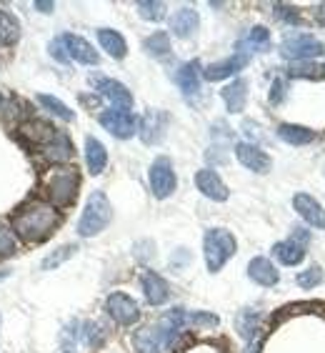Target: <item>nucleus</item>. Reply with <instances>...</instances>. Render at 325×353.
Listing matches in <instances>:
<instances>
[{
  "label": "nucleus",
  "instance_id": "nucleus-1",
  "mask_svg": "<svg viewBox=\"0 0 325 353\" xmlns=\"http://www.w3.org/2000/svg\"><path fill=\"white\" fill-rule=\"evenodd\" d=\"M58 213L53 205L48 203H30L28 208H23L18 216L13 218V231L28 241V243H41L45 241L58 225Z\"/></svg>",
  "mask_w": 325,
  "mask_h": 353
},
{
  "label": "nucleus",
  "instance_id": "nucleus-2",
  "mask_svg": "<svg viewBox=\"0 0 325 353\" xmlns=\"http://www.w3.org/2000/svg\"><path fill=\"white\" fill-rule=\"evenodd\" d=\"M113 221V205H110L108 196L103 190H93L88 198V203L83 208V216L78 221V236L93 238L101 231H105V225Z\"/></svg>",
  "mask_w": 325,
  "mask_h": 353
},
{
  "label": "nucleus",
  "instance_id": "nucleus-3",
  "mask_svg": "<svg viewBox=\"0 0 325 353\" xmlns=\"http://www.w3.org/2000/svg\"><path fill=\"white\" fill-rule=\"evenodd\" d=\"M238 243L235 236L225 228H210L205 231L203 238V256H205V265H208L210 273H218L228 261L235 256Z\"/></svg>",
  "mask_w": 325,
  "mask_h": 353
},
{
  "label": "nucleus",
  "instance_id": "nucleus-4",
  "mask_svg": "<svg viewBox=\"0 0 325 353\" xmlns=\"http://www.w3.org/2000/svg\"><path fill=\"white\" fill-rule=\"evenodd\" d=\"M45 185L53 205H70L75 201V196H78L81 178H78V170L75 168H55L48 176Z\"/></svg>",
  "mask_w": 325,
  "mask_h": 353
},
{
  "label": "nucleus",
  "instance_id": "nucleus-5",
  "mask_svg": "<svg viewBox=\"0 0 325 353\" xmlns=\"http://www.w3.org/2000/svg\"><path fill=\"white\" fill-rule=\"evenodd\" d=\"M323 53H325V46L311 33L285 35L283 43H280V55H283L285 61H293V63L311 61V58H318Z\"/></svg>",
  "mask_w": 325,
  "mask_h": 353
},
{
  "label": "nucleus",
  "instance_id": "nucleus-6",
  "mask_svg": "<svg viewBox=\"0 0 325 353\" xmlns=\"http://www.w3.org/2000/svg\"><path fill=\"white\" fill-rule=\"evenodd\" d=\"M150 190H153V196L156 198H168L173 196V190L178 185V178H176V170H173V163H170V158L160 156L153 161L150 165Z\"/></svg>",
  "mask_w": 325,
  "mask_h": 353
},
{
  "label": "nucleus",
  "instance_id": "nucleus-7",
  "mask_svg": "<svg viewBox=\"0 0 325 353\" xmlns=\"http://www.w3.org/2000/svg\"><path fill=\"white\" fill-rule=\"evenodd\" d=\"M101 125L108 130L110 136L123 138V141H125V138H133L138 133V128H140L138 118L133 116L130 110H120V108L101 113Z\"/></svg>",
  "mask_w": 325,
  "mask_h": 353
},
{
  "label": "nucleus",
  "instance_id": "nucleus-8",
  "mask_svg": "<svg viewBox=\"0 0 325 353\" xmlns=\"http://www.w3.org/2000/svg\"><path fill=\"white\" fill-rule=\"evenodd\" d=\"M105 311H108L110 319L116 321V323H120V326H133V323L140 319V308H138V303L130 299L128 293H123V291L110 293L108 301H105Z\"/></svg>",
  "mask_w": 325,
  "mask_h": 353
},
{
  "label": "nucleus",
  "instance_id": "nucleus-9",
  "mask_svg": "<svg viewBox=\"0 0 325 353\" xmlns=\"http://www.w3.org/2000/svg\"><path fill=\"white\" fill-rule=\"evenodd\" d=\"M293 208H295V213L308 225L318 228V231H325V208L320 205V201H315L308 193H295L293 196Z\"/></svg>",
  "mask_w": 325,
  "mask_h": 353
},
{
  "label": "nucleus",
  "instance_id": "nucleus-10",
  "mask_svg": "<svg viewBox=\"0 0 325 353\" xmlns=\"http://www.w3.org/2000/svg\"><path fill=\"white\" fill-rule=\"evenodd\" d=\"M248 63H251V55L235 53V55H231V58H225V61H218V63H210V65H205L203 78H205V81H210V83L225 81V78H231V75L240 73Z\"/></svg>",
  "mask_w": 325,
  "mask_h": 353
},
{
  "label": "nucleus",
  "instance_id": "nucleus-11",
  "mask_svg": "<svg viewBox=\"0 0 325 353\" xmlns=\"http://www.w3.org/2000/svg\"><path fill=\"white\" fill-rule=\"evenodd\" d=\"M235 158L240 161V165H245L253 173H268L273 165L271 156L260 150L255 143H238L235 145Z\"/></svg>",
  "mask_w": 325,
  "mask_h": 353
},
{
  "label": "nucleus",
  "instance_id": "nucleus-12",
  "mask_svg": "<svg viewBox=\"0 0 325 353\" xmlns=\"http://www.w3.org/2000/svg\"><path fill=\"white\" fill-rule=\"evenodd\" d=\"M95 90H98L103 98H108L116 108H120V110L133 108V93H130L120 81H113V78H98V81H95Z\"/></svg>",
  "mask_w": 325,
  "mask_h": 353
},
{
  "label": "nucleus",
  "instance_id": "nucleus-13",
  "mask_svg": "<svg viewBox=\"0 0 325 353\" xmlns=\"http://www.w3.org/2000/svg\"><path fill=\"white\" fill-rule=\"evenodd\" d=\"M196 185L205 198H210V201H218V203L228 201V196H231L228 185L220 181V176H218L216 170H210V168L198 170V173H196Z\"/></svg>",
  "mask_w": 325,
  "mask_h": 353
},
{
  "label": "nucleus",
  "instance_id": "nucleus-14",
  "mask_svg": "<svg viewBox=\"0 0 325 353\" xmlns=\"http://www.w3.org/2000/svg\"><path fill=\"white\" fill-rule=\"evenodd\" d=\"M63 46L68 50L70 61H78V63H83V65H98V61H101L98 50H95L85 38H81V35L65 33L63 35Z\"/></svg>",
  "mask_w": 325,
  "mask_h": 353
},
{
  "label": "nucleus",
  "instance_id": "nucleus-15",
  "mask_svg": "<svg viewBox=\"0 0 325 353\" xmlns=\"http://www.w3.org/2000/svg\"><path fill=\"white\" fill-rule=\"evenodd\" d=\"M140 285H143V293H145V301H148L150 306H162L170 299L168 281L162 279V276H158L156 271H143Z\"/></svg>",
  "mask_w": 325,
  "mask_h": 353
},
{
  "label": "nucleus",
  "instance_id": "nucleus-16",
  "mask_svg": "<svg viewBox=\"0 0 325 353\" xmlns=\"http://www.w3.org/2000/svg\"><path fill=\"white\" fill-rule=\"evenodd\" d=\"M200 75H203V70H200V63L198 61L183 63V65L178 68L176 83H178V88L183 90L185 98H193V95L200 93Z\"/></svg>",
  "mask_w": 325,
  "mask_h": 353
},
{
  "label": "nucleus",
  "instance_id": "nucleus-17",
  "mask_svg": "<svg viewBox=\"0 0 325 353\" xmlns=\"http://www.w3.org/2000/svg\"><path fill=\"white\" fill-rule=\"evenodd\" d=\"M165 125H168V116H165L162 110H148L140 123V128H138V133H140L143 143L153 145V143H158L162 138Z\"/></svg>",
  "mask_w": 325,
  "mask_h": 353
},
{
  "label": "nucleus",
  "instance_id": "nucleus-18",
  "mask_svg": "<svg viewBox=\"0 0 325 353\" xmlns=\"http://www.w3.org/2000/svg\"><path fill=\"white\" fill-rule=\"evenodd\" d=\"M248 279H251L253 283H258V285L271 288V285H275L280 281V273H278V268L271 263V261L263 259V256H258V259H253L251 263H248Z\"/></svg>",
  "mask_w": 325,
  "mask_h": 353
},
{
  "label": "nucleus",
  "instance_id": "nucleus-19",
  "mask_svg": "<svg viewBox=\"0 0 325 353\" xmlns=\"http://www.w3.org/2000/svg\"><path fill=\"white\" fill-rule=\"evenodd\" d=\"M198 26H200V15H198V10H193V8H180V10H176V13L170 15V30H173V35H178V38L196 35Z\"/></svg>",
  "mask_w": 325,
  "mask_h": 353
},
{
  "label": "nucleus",
  "instance_id": "nucleus-20",
  "mask_svg": "<svg viewBox=\"0 0 325 353\" xmlns=\"http://www.w3.org/2000/svg\"><path fill=\"white\" fill-rule=\"evenodd\" d=\"M220 95H223L228 113H243L245 103H248V83H245L243 78H238L231 85H225V88L220 90Z\"/></svg>",
  "mask_w": 325,
  "mask_h": 353
},
{
  "label": "nucleus",
  "instance_id": "nucleus-21",
  "mask_svg": "<svg viewBox=\"0 0 325 353\" xmlns=\"http://www.w3.org/2000/svg\"><path fill=\"white\" fill-rule=\"evenodd\" d=\"M85 163H88L90 176H101L105 165H108V150L98 138H85Z\"/></svg>",
  "mask_w": 325,
  "mask_h": 353
},
{
  "label": "nucleus",
  "instance_id": "nucleus-22",
  "mask_svg": "<svg viewBox=\"0 0 325 353\" xmlns=\"http://www.w3.org/2000/svg\"><path fill=\"white\" fill-rule=\"evenodd\" d=\"M268 48H271V33H268V28L258 26V28H251V30H248V35L238 43V53L251 55L253 50L263 53V50H268Z\"/></svg>",
  "mask_w": 325,
  "mask_h": 353
},
{
  "label": "nucleus",
  "instance_id": "nucleus-23",
  "mask_svg": "<svg viewBox=\"0 0 325 353\" xmlns=\"http://www.w3.org/2000/svg\"><path fill=\"white\" fill-rule=\"evenodd\" d=\"M98 41H101L103 50H108V55L110 58H116V61L125 58V53H128V43H125V38H123L118 30H113V28H101V30H98Z\"/></svg>",
  "mask_w": 325,
  "mask_h": 353
},
{
  "label": "nucleus",
  "instance_id": "nucleus-24",
  "mask_svg": "<svg viewBox=\"0 0 325 353\" xmlns=\"http://www.w3.org/2000/svg\"><path fill=\"white\" fill-rule=\"evenodd\" d=\"M278 138L288 145H308V143L315 141V130L305 128V125H295V123H280Z\"/></svg>",
  "mask_w": 325,
  "mask_h": 353
},
{
  "label": "nucleus",
  "instance_id": "nucleus-25",
  "mask_svg": "<svg viewBox=\"0 0 325 353\" xmlns=\"http://www.w3.org/2000/svg\"><path fill=\"white\" fill-rule=\"evenodd\" d=\"M273 253L283 265H298L305 259V245L295 243V241H280L273 245Z\"/></svg>",
  "mask_w": 325,
  "mask_h": 353
},
{
  "label": "nucleus",
  "instance_id": "nucleus-26",
  "mask_svg": "<svg viewBox=\"0 0 325 353\" xmlns=\"http://www.w3.org/2000/svg\"><path fill=\"white\" fill-rule=\"evenodd\" d=\"M258 326H260V313H258L255 308H243V311L238 313L235 328H238V333L248 341V343H251V341H255Z\"/></svg>",
  "mask_w": 325,
  "mask_h": 353
},
{
  "label": "nucleus",
  "instance_id": "nucleus-27",
  "mask_svg": "<svg viewBox=\"0 0 325 353\" xmlns=\"http://www.w3.org/2000/svg\"><path fill=\"white\" fill-rule=\"evenodd\" d=\"M21 38V23L13 13L0 10V46H13Z\"/></svg>",
  "mask_w": 325,
  "mask_h": 353
},
{
  "label": "nucleus",
  "instance_id": "nucleus-28",
  "mask_svg": "<svg viewBox=\"0 0 325 353\" xmlns=\"http://www.w3.org/2000/svg\"><path fill=\"white\" fill-rule=\"evenodd\" d=\"M73 156V145L70 141L63 133H55L53 141L45 143V158L48 161H55V163H61V161H68Z\"/></svg>",
  "mask_w": 325,
  "mask_h": 353
},
{
  "label": "nucleus",
  "instance_id": "nucleus-29",
  "mask_svg": "<svg viewBox=\"0 0 325 353\" xmlns=\"http://www.w3.org/2000/svg\"><path fill=\"white\" fill-rule=\"evenodd\" d=\"M143 48H145V53L153 55V58H165L170 53V35L165 30H158V33L148 35L145 41H143Z\"/></svg>",
  "mask_w": 325,
  "mask_h": 353
},
{
  "label": "nucleus",
  "instance_id": "nucleus-30",
  "mask_svg": "<svg viewBox=\"0 0 325 353\" xmlns=\"http://www.w3.org/2000/svg\"><path fill=\"white\" fill-rule=\"evenodd\" d=\"M75 253H78V245H75V243H65V245H61V248H55L53 253H48L45 259H43L41 268H43V271H53V268H58V265H63L68 259H73Z\"/></svg>",
  "mask_w": 325,
  "mask_h": 353
},
{
  "label": "nucleus",
  "instance_id": "nucleus-31",
  "mask_svg": "<svg viewBox=\"0 0 325 353\" xmlns=\"http://www.w3.org/2000/svg\"><path fill=\"white\" fill-rule=\"evenodd\" d=\"M38 103H41L43 108L45 110H50V113H53V116H58V118H63V121H75V113L73 110L68 108V105H65V103L63 101H58V98H55V95H45V93H41L38 95Z\"/></svg>",
  "mask_w": 325,
  "mask_h": 353
},
{
  "label": "nucleus",
  "instance_id": "nucleus-32",
  "mask_svg": "<svg viewBox=\"0 0 325 353\" xmlns=\"http://www.w3.org/2000/svg\"><path fill=\"white\" fill-rule=\"evenodd\" d=\"M136 8L140 18H145L150 23H158L165 18V3H160V0H140Z\"/></svg>",
  "mask_w": 325,
  "mask_h": 353
},
{
  "label": "nucleus",
  "instance_id": "nucleus-33",
  "mask_svg": "<svg viewBox=\"0 0 325 353\" xmlns=\"http://www.w3.org/2000/svg\"><path fill=\"white\" fill-rule=\"evenodd\" d=\"M83 343L90 348H98L103 346V341H105V328L101 323H95V321H88V323H83Z\"/></svg>",
  "mask_w": 325,
  "mask_h": 353
},
{
  "label": "nucleus",
  "instance_id": "nucleus-34",
  "mask_svg": "<svg viewBox=\"0 0 325 353\" xmlns=\"http://www.w3.org/2000/svg\"><path fill=\"white\" fill-rule=\"evenodd\" d=\"M323 279H325L323 268H320V265H311L308 271H300L298 276H295V283L308 291V288H315L318 283H323Z\"/></svg>",
  "mask_w": 325,
  "mask_h": 353
},
{
  "label": "nucleus",
  "instance_id": "nucleus-35",
  "mask_svg": "<svg viewBox=\"0 0 325 353\" xmlns=\"http://www.w3.org/2000/svg\"><path fill=\"white\" fill-rule=\"evenodd\" d=\"M188 321L193 323V326H200V328H216L220 321H218V316H213V313H205V311H196V313H190Z\"/></svg>",
  "mask_w": 325,
  "mask_h": 353
},
{
  "label": "nucleus",
  "instance_id": "nucleus-36",
  "mask_svg": "<svg viewBox=\"0 0 325 353\" xmlns=\"http://www.w3.org/2000/svg\"><path fill=\"white\" fill-rule=\"evenodd\" d=\"M15 253V236L10 228L0 225V256H13Z\"/></svg>",
  "mask_w": 325,
  "mask_h": 353
},
{
  "label": "nucleus",
  "instance_id": "nucleus-37",
  "mask_svg": "<svg viewBox=\"0 0 325 353\" xmlns=\"http://www.w3.org/2000/svg\"><path fill=\"white\" fill-rule=\"evenodd\" d=\"M50 55H53L55 61L61 63H68V50H65V46H63V38H55L53 43H50Z\"/></svg>",
  "mask_w": 325,
  "mask_h": 353
},
{
  "label": "nucleus",
  "instance_id": "nucleus-38",
  "mask_svg": "<svg viewBox=\"0 0 325 353\" xmlns=\"http://www.w3.org/2000/svg\"><path fill=\"white\" fill-rule=\"evenodd\" d=\"M315 70L318 68H313V65H308V63H295L291 68V75L293 78H311V75H315Z\"/></svg>",
  "mask_w": 325,
  "mask_h": 353
},
{
  "label": "nucleus",
  "instance_id": "nucleus-39",
  "mask_svg": "<svg viewBox=\"0 0 325 353\" xmlns=\"http://www.w3.org/2000/svg\"><path fill=\"white\" fill-rule=\"evenodd\" d=\"M283 90H285L283 81H280V78H275V81H273V85H271V103L283 101Z\"/></svg>",
  "mask_w": 325,
  "mask_h": 353
},
{
  "label": "nucleus",
  "instance_id": "nucleus-40",
  "mask_svg": "<svg viewBox=\"0 0 325 353\" xmlns=\"http://www.w3.org/2000/svg\"><path fill=\"white\" fill-rule=\"evenodd\" d=\"M170 263H173V268H183V263H190V253L185 251V248H178V253L176 256H173V261H170Z\"/></svg>",
  "mask_w": 325,
  "mask_h": 353
},
{
  "label": "nucleus",
  "instance_id": "nucleus-41",
  "mask_svg": "<svg viewBox=\"0 0 325 353\" xmlns=\"http://www.w3.org/2000/svg\"><path fill=\"white\" fill-rule=\"evenodd\" d=\"M243 130H245V136H251V138H260V133H258V130H260V128H258L255 123L245 121V123H243Z\"/></svg>",
  "mask_w": 325,
  "mask_h": 353
},
{
  "label": "nucleus",
  "instance_id": "nucleus-42",
  "mask_svg": "<svg viewBox=\"0 0 325 353\" xmlns=\"http://www.w3.org/2000/svg\"><path fill=\"white\" fill-rule=\"evenodd\" d=\"M35 8H41V13H53V3H43V0H38V3H35Z\"/></svg>",
  "mask_w": 325,
  "mask_h": 353
},
{
  "label": "nucleus",
  "instance_id": "nucleus-43",
  "mask_svg": "<svg viewBox=\"0 0 325 353\" xmlns=\"http://www.w3.org/2000/svg\"><path fill=\"white\" fill-rule=\"evenodd\" d=\"M315 18H318V21L325 26V3H320V6H318V10H315Z\"/></svg>",
  "mask_w": 325,
  "mask_h": 353
},
{
  "label": "nucleus",
  "instance_id": "nucleus-44",
  "mask_svg": "<svg viewBox=\"0 0 325 353\" xmlns=\"http://www.w3.org/2000/svg\"><path fill=\"white\" fill-rule=\"evenodd\" d=\"M245 353H260V343H258V341H251L248 348H245Z\"/></svg>",
  "mask_w": 325,
  "mask_h": 353
},
{
  "label": "nucleus",
  "instance_id": "nucleus-45",
  "mask_svg": "<svg viewBox=\"0 0 325 353\" xmlns=\"http://www.w3.org/2000/svg\"><path fill=\"white\" fill-rule=\"evenodd\" d=\"M6 276H8V271H0V281L6 279Z\"/></svg>",
  "mask_w": 325,
  "mask_h": 353
},
{
  "label": "nucleus",
  "instance_id": "nucleus-46",
  "mask_svg": "<svg viewBox=\"0 0 325 353\" xmlns=\"http://www.w3.org/2000/svg\"><path fill=\"white\" fill-rule=\"evenodd\" d=\"M63 353H75L73 348H63Z\"/></svg>",
  "mask_w": 325,
  "mask_h": 353
},
{
  "label": "nucleus",
  "instance_id": "nucleus-47",
  "mask_svg": "<svg viewBox=\"0 0 325 353\" xmlns=\"http://www.w3.org/2000/svg\"><path fill=\"white\" fill-rule=\"evenodd\" d=\"M320 70H323V75H325V65H323V68H320Z\"/></svg>",
  "mask_w": 325,
  "mask_h": 353
}]
</instances>
